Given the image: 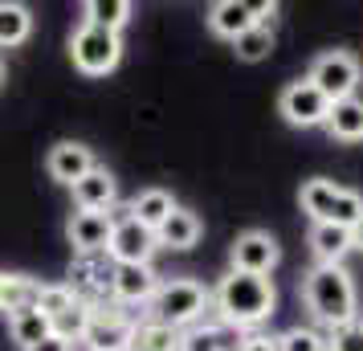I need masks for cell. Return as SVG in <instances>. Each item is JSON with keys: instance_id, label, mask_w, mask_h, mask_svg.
<instances>
[{"instance_id": "cell-10", "label": "cell", "mask_w": 363, "mask_h": 351, "mask_svg": "<svg viewBox=\"0 0 363 351\" xmlns=\"http://www.w3.org/2000/svg\"><path fill=\"white\" fill-rule=\"evenodd\" d=\"M278 111L281 118L290 123V127H302V131H311V127H323L330 115V102L314 90L306 78H298V82H290L286 90H281L278 99Z\"/></svg>"}, {"instance_id": "cell-12", "label": "cell", "mask_w": 363, "mask_h": 351, "mask_svg": "<svg viewBox=\"0 0 363 351\" xmlns=\"http://www.w3.org/2000/svg\"><path fill=\"white\" fill-rule=\"evenodd\" d=\"M111 233H115V213H74L66 221V237L74 253H94L111 245Z\"/></svg>"}, {"instance_id": "cell-17", "label": "cell", "mask_w": 363, "mask_h": 351, "mask_svg": "<svg viewBox=\"0 0 363 351\" xmlns=\"http://www.w3.org/2000/svg\"><path fill=\"white\" fill-rule=\"evenodd\" d=\"M306 241L318 266H343V257L351 253V229H339V225H311Z\"/></svg>"}, {"instance_id": "cell-18", "label": "cell", "mask_w": 363, "mask_h": 351, "mask_svg": "<svg viewBox=\"0 0 363 351\" xmlns=\"http://www.w3.org/2000/svg\"><path fill=\"white\" fill-rule=\"evenodd\" d=\"M327 135L339 139V143H363V99H343V102H330V115H327Z\"/></svg>"}, {"instance_id": "cell-32", "label": "cell", "mask_w": 363, "mask_h": 351, "mask_svg": "<svg viewBox=\"0 0 363 351\" xmlns=\"http://www.w3.org/2000/svg\"><path fill=\"white\" fill-rule=\"evenodd\" d=\"M237 351H278V339H274V335L253 331V335H245V339L237 343Z\"/></svg>"}, {"instance_id": "cell-25", "label": "cell", "mask_w": 363, "mask_h": 351, "mask_svg": "<svg viewBox=\"0 0 363 351\" xmlns=\"http://www.w3.org/2000/svg\"><path fill=\"white\" fill-rule=\"evenodd\" d=\"M82 13H86V25H99L106 33H118L135 17V4L131 0H90Z\"/></svg>"}, {"instance_id": "cell-22", "label": "cell", "mask_w": 363, "mask_h": 351, "mask_svg": "<svg viewBox=\"0 0 363 351\" xmlns=\"http://www.w3.org/2000/svg\"><path fill=\"white\" fill-rule=\"evenodd\" d=\"M33 33V13L17 0H0V50L25 45Z\"/></svg>"}, {"instance_id": "cell-27", "label": "cell", "mask_w": 363, "mask_h": 351, "mask_svg": "<svg viewBox=\"0 0 363 351\" xmlns=\"http://www.w3.org/2000/svg\"><path fill=\"white\" fill-rule=\"evenodd\" d=\"M233 50L241 62H265L269 53H274V29H269V21L265 25H253L249 33H241L233 41Z\"/></svg>"}, {"instance_id": "cell-23", "label": "cell", "mask_w": 363, "mask_h": 351, "mask_svg": "<svg viewBox=\"0 0 363 351\" xmlns=\"http://www.w3.org/2000/svg\"><path fill=\"white\" fill-rule=\"evenodd\" d=\"M180 351H237V343H229V327L225 323H204L200 318L196 327L180 331Z\"/></svg>"}, {"instance_id": "cell-3", "label": "cell", "mask_w": 363, "mask_h": 351, "mask_svg": "<svg viewBox=\"0 0 363 351\" xmlns=\"http://www.w3.org/2000/svg\"><path fill=\"white\" fill-rule=\"evenodd\" d=\"M208 311V290L196 282V278H167L160 282V290L151 294L147 302V315L143 318H155L164 327H176V331H188L196 327L200 318Z\"/></svg>"}, {"instance_id": "cell-29", "label": "cell", "mask_w": 363, "mask_h": 351, "mask_svg": "<svg viewBox=\"0 0 363 351\" xmlns=\"http://www.w3.org/2000/svg\"><path fill=\"white\" fill-rule=\"evenodd\" d=\"M278 351H327V331L290 327L286 335H278Z\"/></svg>"}, {"instance_id": "cell-5", "label": "cell", "mask_w": 363, "mask_h": 351, "mask_svg": "<svg viewBox=\"0 0 363 351\" xmlns=\"http://www.w3.org/2000/svg\"><path fill=\"white\" fill-rule=\"evenodd\" d=\"M363 69H359V57L347 50H327L318 53L311 62V74L306 82L323 94L327 102H343V99H355V86H359Z\"/></svg>"}, {"instance_id": "cell-26", "label": "cell", "mask_w": 363, "mask_h": 351, "mask_svg": "<svg viewBox=\"0 0 363 351\" xmlns=\"http://www.w3.org/2000/svg\"><path fill=\"white\" fill-rule=\"evenodd\" d=\"M9 335H13V343H17L21 351L37 347L41 339H50V318L41 315V311H21V315L9 318Z\"/></svg>"}, {"instance_id": "cell-36", "label": "cell", "mask_w": 363, "mask_h": 351, "mask_svg": "<svg viewBox=\"0 0 363 351\" xmlns=\"http://www.w3.org/2000/svg\"><path fill=\"white\" fill-rule=\"evenodd\" d=\"M0 290H4V274H0Z\"/></svg>"}, {"instance_id": "cell-16", "label": "cell", "mask_w": 363, "mask_h": 351, "mask_svg": "<svg viewBox=\"0 0 363 351\" xmlns=\"http://www.w3.org/2000/svg\"><path fill=\"white\" fill-rule=\"evenodd\" d=\"M200 233H204L200 217L192 213V208H180V204H176V213L155 229V245H160V250H180L184 253V250H192V245L200 241Z\"/></svg>"}, {"instance_id": "cell-7", "label": "cell", "mask_w": 363, "mask_h": 351, "mask_svg": "<svg viewBox=\"0 0 363 351\" xmlns=\"http://www.w3.org/2000/svg\"><path fill=\"white\" fill-rule=\"evenodd\" d=\"M135 323H139V318L127 315L118 302H111V306H94L78 343H86V351H127L131 347Z\"/></svg>"}, {"instance_id": "cell-31", "label": "cell", "mask_w": 363, "mask_h": 351, "mask_svg": "<svg viewBox=\"0 0 363 351\" xmlns=\"http://www.w3.org/2000/svg\"><path fill=\"white\" fill-rule=\"evenodd\" d=\"M327 351H363V318L355 315L351 323L327 331Z\"/></svg>"}, {"instance_id": "cell-19", "label": "cell", "mask_w": 363, "mask_h": 351, "mask_svg": "<svg viewBox=\"0 0 363 351\" xmlns=\"http://www.w3.org/2000/svg\"><path fill=\"white\" fill-rule=\"evenodd\" d=\"M127 208H131V217L139 221L143 229H151V233H155V229H160V225L176 213V196H172L167 188H143V192L127 204Z\"/></svg>"}, {"instance_id": "cell-2", "label": "cell", "mask_w": 363, "mask_h": 351, "mask_svg": "<svg viewBox=\"0 0 363 351\" xmlns=\"http://www.w3.org/2000/svg\"><path fill=\"white\" fill-rule=\"evenodd\" d=\"M302 302L323 331H335V327H343L359 315L355 311V282L343 266H318L314 262L302 278Z\"/></svg>"}, {"instance_id": "cell-8", "label": "cell", "mask_w": 363, "mask_h": 351, "mask_svg": "<svg viewBox=\"0 0 363 351\" xmlns=\"http://www.w3.org/2000/svg\"><path fill=\"white\" fill-rule=\"evenodd\" d=\"M155 250H160V245H155V233L143 229V225L131 217V208H118L115 213V233H111L106 253L115 257L118 266H151V253Z\"/></svg>"}, {"instance_id": "cell-13", "label": "cell", "mask_w": 363, "mask_h": 351, "mask_svg": "<svg viewBox=\"0 0 363 351\" xmlns=\"http://www.w3.org/2000/svg\"><path fill=\"white\" fill-rule=\"evenodd\" d=\"M74 192V204L78 213H115V201H118V188H115V176L106 167H90L78 184L69 188Z\"/></svg>"}, {"instance_id": "cell-6", "label": "cell", "mask_w": 363, "mask_h": 351, "mask_svg": "<svg viewBox=\"0 0 363 351\" xmlns=\"http://www.w3.org/2000/svg\"><path fill=\"white\" fill-rule=\"evenodd\" d=\"M69 57H74V66L82 69L86 78H106L118 66V57H123V41H118V33H106L99 25L82 21L74 29V37H69Z\"/></svg>"}, {"instance_id": "cell-4", "label": "cell", "mask_w": 363, "mask_h": 351, "mask_svg": "<svg viewBox=\"0 0 363 351\" xmlns=\"http://www.w3.org/2000/svg\"><path fill=\"white\" fill-rule=\"evenodd\" d=\"M66 286H69V294L78 302H86L90 311H94V306H111V302H115V257L106 250L74 253Z\"/></svg>"}, {"instance_id": "cell-28", "label": "cell", "mask_w": 363, "mask_h": 351, "mask_svg": "<svg viewBox=\"0 0 363 351\" xmlns=\"http://www.w3.org/2000/svg\"><path fill=\"white\" fill-rule=\"evenodd\" d=\"M86 323H90V306H86V302H74L62 315L50 318V331L57 335V339H66V343H78L82 331H86Z\"/></svg>"}, {"instance_id": "cell-15", "label": "cell", "mask_w": 363, "mask_h": 351, "mask_svg": "<svg viewBox=\"0 0 363 351\" xmlns=\"http://www.w3.org/2000/svg\"><path fill=\"white\" fill-rule=\"evenodd\" d=\"M160 290V274L151 266H118L115 262V302L127 306H147L151 294Z\"/></svg>"}, {"instance_id": "cell-20", "label": "cell", "mask_w": 363, "mask_h": 351, "mask_svg": "<svg viewBox=\"0 0 363 351\" xmlns=\"http://www.w3.org/2000/svg\"><path fill=\"white\" fill-rule=\"evenodd\" d=\"M339 192H343V184L314 176V180H306V184H302V192H298V204H302V213H306L314 225H327V221H330V208H335V201H339Z\"/></svg>"}, {"instance_id": "cell-11", "label": "cell", "mask_w": 363, "mask_h": 351, "mask_svg": "<svg viewBox=\"0 0 363 351\" xmlns=\"http://www.w3.org/2000/svg\"><path fill=\"white\" fill-rule=\"evenodd\" d=\"M278 241L262 229H245V233L233 241V269H241V274H262L269 278V269L278 266Z\"/></svg>"}, {"instance_id": "cell-1", "label": "cell", "mask_w": 363, "mask_h": 351, "mask_svg": "<svg viewBox=\"0 0 363 351\" xmlns=\"http://www.w3.org/2000/svg\"><path fill=\"white\" fill-rule=\"evenodd\" d=\"M278 306V290L262 274H241L229 269L216 290H208V311H216V323H225L229 331H253Z\"/></svg>"}, {"instance_id": "cell-30", "label": "cell", "mask_w": 363, "mask_h": 351, "mask_svg": "<svg viewBox=\"0 0 363 351\" xmlns=\"http://www.w3.org/2000/svg\"><path fill=\"white\" fill-rule=\"evenodd\" d=\"M74 294H69V286L66 282H41V299H37V311L45 318H53V315H62L66 306H74Z\"/></svg>"}, {"instance_id": "cell-34", "label": "cell", "mask_w": 363, "mask_h": 351, "mask_svg": "<svg viewBox=\"0 0 363 351\" xmlns=\"http://www.w3.org/2000/svg\"><path fill=\"white\" fill-rule=\"evenodd\" d=\"M351 250L363 253V221H359V225H351Z\"/></svg>"}, {"instance_id": "cell-9", "label": "cell", "mask_w": 363, "mask_h": 351, "mask_svg": "<svg viewBox=\"0 0 363 351\" xmlns=\"http://www.w3.org/2000/svg\"><path fill=\"white\" fill-rule=\"evenodd\" d=\"M274 13H278V4H269V0H220L208 9V29L216 37L237 41L253 25H265V17H274Z\"/></svg>"}, {"instance_id": "cell-24", "label": "cell", "mask_w": 363, "mask_h": 351, "mask_svg": "<svg viewBox=\"0 0 363 351\" xmlns=\"http://www.w3.org/2000/svg\"><path fill=\"white\" fill-rule=\"evenodd\" d=\"M127 351H180V331L155 323V318H139L135 331H131V347Z\"/></svg>"}, {"instance_id": "cell-33", "label": "cell", "mask_w": 363, "mask_h": 351, "mask_svg": "<svg viewBox=\"0 0 363 351\" xmlns=\"http://www.w3.org/2000/svg\"><path fill=\"white\" fill-rule=\"evenodd\" d=\"M29 351H74V343H66V339H57V335H50V339H41L37 347Z\"/></svg>"}, {"instance_id": "cell-35", "label": "cell", "mask_w": 363, "mask_h": 351, "mask_svg": "<svg viewBox=\"0 0 363 351\" xmlns=\"http://www.w3.org/2000/svg\"><path fill=\"white\" fill-rule=\"evenodd\" d=\"M0 82H4V66H0Z\"/></svg>"}, {"instance_id": "cell-21", "label": "cell", "mask_w": 363, "mask_h": 351, "mask_svg": "<svg viewBox=\"0 0 363 351\" xmlns=\"http://www.w3.org/2000/svg\"><path fill=\"white\" fill-rule=\"evenodd\" d=\"M37 299H41V282L29 278V274H4V290H0V311L13 318L21 311H37Z\"/></svg>"}, {"instance_id": "cell-14", "label": "cell", "mask_w": 363, "mask_h": 351, "mask_svg": "<svg viewBox=\"0 0 363 351\" xmlns=\"http://www.w3.org/2000/svg\"><path fill=\"white\" fill-rule=\"evenodd\" d=\"M45 167H50V176L57 180V184L74 188L78 180H82L86 172L94 167V151L86 147V143H74V139H62V143H53L50 160H45Z\"/></svg>"}]
</instances>
